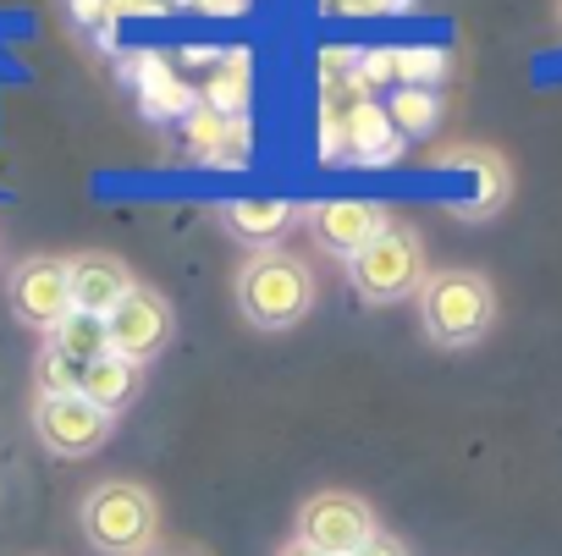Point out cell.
Instances as JSON below:
<instances>
[{"label": "cell", "mask_w": 562, "mask_h": 556, "mask_svg": "<svg viewBox=\"0 0 562 556\" xmlns=\"http://www.w3.org/2000/svg\"><path fill=\"white\" fill-rule=\"evenodd\" d=\"M232 304L254 331H293L315 309V270L288 248L248 253L232 275Z\"/></svg>", "instance_id": "cell-1"}, {"label": "cell", "mask_w": 562, "mask_h": 556, "mask_svg": "<svg viewBox=\"0 0 562 556\" xmlns=\"http://www.w3.org/2000/svg\"><path fill=\"white\" fill-rule=\"evenodd\" d=\"M414 309H419L425 342L441 348V353H458V348H474V342L491 337L496 287H491V275H480V270H430Z\"/></svg>", "instance_id": "cell-2"}, {"label": "cell", "mask_w": 562, "mask_h": 556, "mask_svg": "<svg viewBox=\"0 0 562 556\" xmlns=\"http://www.w3.org/2000/svg\"><path fill=\"white\" fill-rule=\"evenodd\" d=\"M78 529L100 556H149L160 545V501L144 479H100L78 501Z\"/></svg>", "instance_id": "cell-3"}, {"label": "cell", "mask_w": 562, "mask_h": 556, "mask_svg": "<svg viewBox=\"0 0 562 556\" xmlns=\"http://www.w3.org/2000/svg\"><path fill=\"white\" fill-rule=\"evenodd\" d=\"M430 275V259H425V237L403 220H392L359 259H348V282L359 293V304L370 309H392V304H408L419 298Z\"/></svg>", "instance_id": "cell-4"}, {"label": "cell", "mask_w": 562, "mask_h": 556, "mask_svg": "<svg viewBox=\"0 0 562 556\" xmlns=\"http://www.w3.org/2000/svg\"><path fill=\"white\" fill-rule=\"evenodd\" d=\"M375 534H381V518L353 490H315L299 507V540L315 545V551H326V556H353Z\"/></svg>", "instance_id": "cell-5"}, {"label": "cell", "mask_w": 562, "mask_h": 556, "mask_svg": "<svg viewBox=\"0 0 562 556\" xmlns=\"http://www.w3.org/2000/svg\"><path fill=\"white\" fill-rule=\"evenodd\" d=\"M7 309L29 326V331H56L72 315V282H67V259L56 253H29L12 264L7 275Z\"/></svg>", "instance_id": "cell-6"}, {"label": "cell", "mask_w": 562, "mask_h": 556, "mask_svg": "<svg viewBox=\"0 0 562 556\" xmlns=\"http://www.w3.org/2000/svg\"><path fill=\"white\" fill-rule=\"evenodd\" d=\"M111 430H116V419L100 413L83 392L34 397V435H40V446H45L50 457H67V463L94 457V452L111 441Z\"/></svg>", "instance_id": "cell-7"}, {"label": "cell", "mask_w": 562, "mask_h": 556, "mask_svg": "<svg viewBox=\"0 0 562 556\" xmlns=\"http://www.w3.org/2000/svg\"><path fill=\"white\" fill-rule=\"evenodd\" d=\"M105 337H111V353H122V359H133V364H155L166 348H171V337H177V315H171V304L155 293V287H133L111 315H105Z\"/></svg>", "instance_id": "cell-8"}, {"label": "cell", "mask_w": 562, "mask_h": 556, "mask_svg": "<svg viewBox=\"0 0 562 556\" xmlns=\"http://www.w3.org/2000/svg\"><path fill=\"white\" fill-rule=\"evenodd\" d=\"M304 220H310L315 248L331 253V259H342V264L359 259V253L392 226V215H386L375 198H321V204L304 209Z\"/></svg>", "instance_id": "cell-9"}, {"label": "cell", "mask_w": 562, "mask_h": 556, "mask_svg": "<svg viewBox=\"0 0 562 556\" xmlns=\"http://www.w3.org/2000/svg\"><path fill=\"white\" fill-rule=\"evenodd\" d=\"M67 282H72V309L78 315H94L105 320L138 282H133V270L105 253V248H89V253H67Z\"/></svg>", "instance_id": "cell-10"}, {"label": "cell", "mask_w": 562, "mask_h": 556, "mask_svg": "<svg viewBox=\"0 0 562 556\" xmlns=\"http://www.w3.org/2000/svg\"><path fill=\"white\" fill-rule=\"evenodd\" d=\"M293 215H299V204L281 198V193H243V198H226V204H221L226 237H237V242L254 248V253H265L281 231H288Z\"/></svg>", "instance_id": "cell-11"}, {"label": "cell", "mask_w": 562, "mask_h": 556, "mask_svg": "<svg viewBox=\"0 0 562 556\" xmlns=\"http://www.w3.org/2000/svg\"><path fill=\"white\" fill-rule=\"evenodd\" d=\"M78 392H83L100 413H111V419H116L122 408H133V402H138V392H144V364H133V359H122V353H105V359L83 364Z\"/></svg>", "instance_id": "cell-12"}, {"label": "cell", "mask_w": 562, "mask_h": 556, "mask_svg": "<svg viewBox=\"0 0 562 556\" xmlns=\"http://www.w3.org/2000/svg\"><path fill=\"white\" fill-rule=\"evenodd\" d=\"M441 166H463V171L480 177V198L463 209V220H491V215L507 204V193H513V171H507V160H502L496 149H474V144H463V149L441 155Z\"/></svg>", "instance_id": "cell-13"}, {"label": "cell", "mask_w": 562, "mask_h": 556, "mask_svg": "<svg viewBox=\"0 0 562 556\" xmlns=\"http://www.w3.org/2000/svg\"><path fill=\"white\" fill-rule=\"evenodd\" d=\"M386 111V122H392V133L397 138H425L436 122H441V100H436V89L430 83H419V89H397L392 94V105H381Z\"/></svg>", "instance_id": "cell-14"}, {"label": "cell", "mask_w": 562, "mask_h": 556, "mask_svg": "<svg viewBox=\"0 0 562 556\" xmlns=\"http://www.w3.org/2000/svg\"><path fill=\"white\" fill-rule=\"evenodd\" d=\"M50 348L56 353H67L72 364H94V359H105L111 353V337H105V320H94V315H67L56 331H50Z\"/></svg>", "instance_id": "cell-15"}, {"label": "cell", "mask_w": 562, "mask_h": 556, "mask_svg": "<svg viewBox=\"0 0 562 556\" xmlns=\"http://www.w3.org/2000/svg\"><path fill=\"white\" fill-rule=\"evenodd\" d=\"M34 375H40V397H67V392H78V381H83V364H72L67 353H56V348L45 342V353H40Z\"/></svg>", "instance_id": "cell-16"}, {"label": "cell", "mask_w": 562, "mask_h": 556, "mask_svg": "<svg viewBox=\"0 0 562 556\" xmlns=\"http://www.w3.org/2000/svg\"><path fill=\"white\" fill-rule=\"evenodd\" d=\"M353 556H408V545H403L397 534H386V529H381V534H375L370 545H359Z\"/></svg>", "instance_id": "cell-17"}, {"label": "cell", "mask_w": 562, "mask_h": 556, "mask_svg": "<svg viewBox=\"0 0 562 556\" xmlns=\"http://www.w3.org/2000/svg\"><path fill=\"white\" fill-rule=\"evenodd\" d=\"M276 556H326V551H315V545H304V540L293 534V540H288V545H281Z\"/></svg>", "instance_id": "cell-18"}, {"label": "cell", "mask_w": 562, "mask_h": 556, "mask_svg": "<svg viewBox=\"0 0 562 556\" xmlns=\"http://www.w3.org/2000/svg\"><path fill=\"white\" fill-rule=\"evenodd\" d=\"M149 556H199V551H188V545H155Z\"/></svg>", "instance_id": "cell-19"}, {"label": "cell", "mask_w": 562, "mask_h": 556, "mask_svg": "<svg viewBox=\"0 0 562 556\" xmlns=\"http://www.w3.org/2000/svg\"><path fill=\"white\" fill-rule=\"evenodd\" d=\"M557 34H562V0H557Z\"/></svg>", "instance_id": "cell-20"}]
</instances>
